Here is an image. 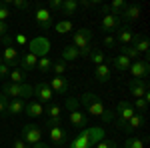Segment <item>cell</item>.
Masks as SVG:
<instances>
[{
	"label": "cell",
	"instance_id": "cell-1",
	"mask_svg": "<svg viewBox=\"0 0 150 148\" xmlns=\"http://www.w3.org/2000/svg\"><path fill=\"white\" fill-rule=\"evenodd\" d=\"M78 102L86 108V112H90L92 116H98L104 124H110V122L114 120V112H112L110 108H106L104 102L100 100V96H96L94 92H84Z\"/></svg>",
	"mask_w": 150,
	"mask_h": 148
},
{
	"label": "cell",
	"instance_id": "cell-2",
	"mask_svg": "<svg viewBox=\"0 0 150 148\" xmlns=\"http://www.w3.org/2000/svg\"><path fill=\"white\" fill-rule=\"evenodd\" d=\"M106 138V132H104V128L100 126H86V128H80V132H78V136L74 138L72 142H70L68 148H92L96 146L100 140Z\"/></svg>",
	"mask_w": 150,
	"mask_h": 148
},
{
	"label": "cell",
	"instance_id": "cell-3",
	"mask_svg": "<svg viewBox=\"0 0 150 148\" xmlns=\"http://www.w3.org/2000/svg\"><path fill=\"white\" fill-rule=\"evenodd\" d=\"M2 94L8 98V100H14V98H20V100H26L32 96V86L28 82L24 84H12V82H4L2 84Z\"/></svg>",
	"mask_w": 150,
	"mask_h": 148
},
{
	"label": "cell",
	"instance_id": "cell-4",
	"mask_svg": "<svg viewBox=\"0 0 150 148\" xmlns=\"http://www.w3.org/2000/svg\"><path fill=\"white\" fill-rule=\"evenodd\" d=\"M90 40H92V32L88 30V28H80V30H76L74 32V42H72V46L80 52V56H86L88 58V54L92 52L90 48Z\"/></svg>",
	"mask_w": 150,
	"mask_h": 148
},
{
	"label": "cell",
	"instance_id": "cell-5",
	"mask_svg": "<svg viewBox=\"0 0 150 148\" xmlns=\"http://www.w3.org/2000/svg\"><path fill=\"white\" fill-rule=\"evenodd\" d=\"M28 52L34 54L36 58H44L50 52V40L46 36H36L32 40H28Z\"/></svg>",
	"mask_w": 150,
	"mask_h": 148
},
{
	"label": "cell",
	"instance_id": "cell-6",
	"mask_svg": "<svg viewBox=\"0 0 150 148\" xmlns=\"http://www.w3.org/2000/svg\"><path fill=\"white\" fill-rule=\"evenodd\" d=\"M116 126L118 128H124L128 120L134 116V108H132V102H128V100H120V102L116 104Z\"/></svg>",
	"mask_w": 150,
	"mask_h": 148
},
{
	"label": "cell",
	"instance_id": "cell-7",
	"mask_svg": "<svg viewBox=\"0 0 150 148\" xmlns=\"http://www.w3.org/2000/svg\"><path fill=\"white\" fill-rule=\"evenodd\" d=\"M20 140H24L28 146L42 142V128L36 124H24L20 130Z\"/></svg>",
	"mask_w": 150,
	"mask_h": 148
},
{
	"label": "cell",
	"instance_id": "cell-8",
	"mask_svg": "<svg viewBox=\"0 0 150 148\" xmlns=\"http://www.w3.org/2000/svg\"><path fill=\"white\" fill-rule=\"evenodd\" d=\"M32 96H36V102L48 104V102H52L54 92H52V88L48 86L46 80H40L38 84H34V86H32Z\"/></svg>",
	"mask_w": 150,
	"mask_h": 148
},
{
	"label": "cell",
	"instance_id": "cell-9",
	"mask_svg": "<svg viewBox=\"0 0 150 148\" xmlns=\"http://www.w3.org/2000/svg\"><path fill=\"white\" fill-rule=\"evenodd\" d=\"M34 20L40 30H48V28H52V12L44 6H38L34 12Z\"/></svg>",
	"mask_w": 150,
	"mask_h": 148
},
{
	"label": "cell",
	"instance_id": "cell-10",
	"mask_svg": "<svg viewBox=\"0 0 150 148\" xmlns=\"http://www.w3.org/2000/svg\"><path fill=\"white\" fill-rule=\"evenodd\" d=\"M128 88H130V94L134 96V98H146L150 100V94H148V82L146 80H130V84H128Z\"/></svg>",
	"mask_w": 150,
	"mask_h": 148
},
{
	"label": "cell",
	"instance_id": "cell-11",
	"mask_svg": "<svg viewBox=\"0 0 150 148\" xmlns=\"http://www.w3.org/2000/svg\"><path fill=\"white\" fill-rule=\"evenodd\" d=\"M128 72H130V74H132L134 78L144 80L146 76H148V72H150L148 60H134V62L130 64V68H128Z\"/></svg>",
	"mask_w": 150,
	"mask_h": 148
},
{
	"label": "cell",
	"instance_id": "cell-12",
	"mask_svg": "<svg viewBox=\"0 0 150 148\" xmlns=\"http://www.w3.org/2000/svg\"><path fill=\"white\" fill-rule=\"evenodd\" d=\"M48 86L52 88V92L54 94H58V96H62V94H66L70 88V82L64 76H54V78L48 80Z\"/></svg>",
	"mask_w": 150,
	"mask_h": 148
},
{
	"label": "cell",
	"instance_id": "cell-13",
	"mask_svg": "<svg viewBox=\"0 0 150 148\" xmlns=\"http://www.w3.org/2000/svg\"><path fill=\"white\" fill-rule=\"evenodd\" d=\"M68 120L74 128H86L88 126V116L82 112L80 108H74V110H68Z\"/></svg>",
	"mask_w": 150,
	"mask_h": 148
},
{
	"label": "cell",
	"instance_id": "cell-14",
	"mask_svg": "<svg viewBox=\"0 0 150 148\" xmlns=\"http://www.w3.org/2000/svg\"><path fill=\"white\" fill-rule=\"evenodd\" d=\"M36 64H38V58L34 54H30V52H24L22 56L18 58V66H20V70H22L24 74L30 72V70H34Z\"/></svg>",
	"mask_w": 150,
	"mask_h": 148
},
{
	"label": "cell",
	"instance_id": "cell-15",
	"mask_svg": "<svg viewBox=\"0 0 150 148\" xmlns=\"http://www.w3.org/2000/svg\"><path fill=\"white\" fill-rule=\"evenodd\" d=\"M2 60H4V64L8 66V68H14V66H18V50L14 48V46H8V48H4L2 50Z\"/></svg>",
	"mask_w": 150,
	"mask_h": 148
},
{
	"label": "cell",
	"instance_id": "cell-16",
	"mask_svg": "<svg viewBox=\"0 0 150 148\" xmlns=\"http://www.w3.org/2000/svg\"><path fill=\"white\" fill-rule=\"evenodd\" d=\"M120 16H114V14H106L102 18V24H100V28H102L104 32H112V30H118L120 28Z\"/></svg>",
	"mask_w": 150,
	"mask_h": 148
},
{
	"label": "cell",
	"instance_id": "cell-17",
	"mask_svg": "<svg viewBox=\"0 0 150 148\" xmlns=\"http://www.w3.org/2000/svg\"><path fill=\"white\" fill-rule=\"evenodd\" d=\"M132 42H134V44H130V46H132V48H134V50H136L138 54H140V52H144V54L148 56L150 42H148V38H146V36L136 34V32H134V36H132Z\"/></svg>",
	"mask_w": 150,
	"mask_h": 148
},
{
	"label": "cell",
	"instance_id": "cell-18",
	"mask_svg": "<svg viewBox=\"0 0 150 148\" xmlns=\"http://www.w3.org/2000/svg\"><path fill=\"white\" fill-rule=\"evenodd\" d=\"M140 12H142V8H140L138 4H128L126 10L120 14V20H126V22H134V20H138V18H140Z\"/></svg>",
	"mask_w": 150,
	"mask_h": 148
},
{
	"label": "cell",
	"instance_id": "cell-19",
	"mask_svg": "<svg viewBox=\"0 0 150 148\" xmlns=\"http://www.w3.org/2000/svg\"><path fill=\"white\" fill-rule=\"evenodd\" d=\"M132 36H134V32L130 30V26H122V28L116 30L114 40L118 42V44H122V46H128L130 42H132Z\"/></svg>",
	"mask_w": 150,
	"mask_h": 148
},
{
	"label": "cell",
	"instance_id": "cell-20",
	"mask_svg": "<svg viewBox=\"0 0 150 148\" xmlns=\"http://www.w3.org/2000/svg\"><path fill=\"white\" fill-rule=\"evenodd\" d=\"M94 78H96V82H100V84L110 82V78H112L110 66H108V64H100V66H96V68H94Z\"/></svg>",
	"mask_w": 150,
	"mask_h": 148
},
{
	"label": "cell",
	"instance_id": "cell-21",
	"mask_svg": "<svg viewBox=\"0 0 150 148\" xmlns=\"http://www.w3.org/2000/svg\"><path fill=\"white\" fill-rule=\"evenodd\" d=\"M50 130V140H52V144H58V146H62V144H66V130L62 128V126H54V128H48Z\"/></svg>",
	"mask_w": 150,
	"mask_h": 148
},
{
	"label": "cell",
	"instance_id": "cell-22",
	"mask_svg": "<svg viewBox=\"0 0 150 148\" xmlns=\"http://www.w3.org/2000/svg\"><path fill=\"white\" fill-rule=\"evenodd\" d=\"M24 108H26V102L20 100V98H14V100H8L6 104V112L12 114V116H18V114L24 112Z\"/></svg>",
	"mask_w": 150,
	"mask_h": 148
},
{
	"label": "cell",
	"instance_id": "cell-23",
	"mask_svg": "<svg viewBox=\"0 0 150 148\" xmlns=\"http://www.w3.org/2000/svg\"><path fill=\"white\" fill-rule=\"evenodd\" d=\"M24 112H26V116H30V118H38V116H42L44 114V104L40 102H28L26 104V108H24Z\"/></svg>",
	"mask_w": 150,
	"mask_h": 148
},
{
	"label": "cell",
	"instance_id": "cell-24",
	"mask_svg": "<svg viewBox=\"0 0 150 148\" xmlns=\"http://www.w3.org/2000/svg\"><path fill=\"white\" fill-rule=\"evenodd\" d=\"M142 124H144V114H134V116L128 120L126 124H124V128H122V130H126V132H136Z\"/></svg>",
	"mask_w": 150,
	"mask_h": 148
},
{
	"label": "cell",
	"instance_id": "cell-25",
	"mask_svg": "<svg viewBox=\"0 0 150 148\" xmlns=\"http://www.w3.org/2000/svg\"><path fill=\"white\" fill-rule=\"evenodd\" d=\"M112 62H114V68L118 70V72H126V70L130 68V64H132V60L128 56H124V54H118Z\"/></svg>",
	"mask_w": 150,
	"mask_h": 148
},
{
	"label": "cell",
	"instance_id": "cell-26",
	"mask_svg": "<svg viewBox=\"0 0 150 148\" xmlns=\"http://www.w3.org/2000/svg\"><path fill=\"white\" fill-rule=\"evenodd\" d=\"M76 58H80V52H78L72 44L66 46V48H62V60H64L66 64H68V62H74Z\"/></svg>",
	"mask_w": 150,
	"mask_h": 148
},
{
	"label": "cell",
	"instance_id": "cell-27",
	"mask_svg": "<svg viewBox=\"0 0 150 148\" xmlns=\"http://www.w3.org/2000/svg\"><path fill=\"white\" fill-rule=\"evenodd\" d=\"M88 60H90V64H94V66L108 64V58H106V54H104V52H100V50H92V52L88 54Z\"/></svg>",
	"mask_w": 150,
	"mask_h": 148
},
{
	"label": "cell",
	"instance_id": "cell-28",
	"mask_svg": "<svg viewBox=\"0 0 150 148\" xmlns=\"http://www.w3.org/2000/svg\"><path fill=\"white\" fill-rule=\"evenodd\" d=\"M54 30H56L58 34H68V32L74 30V24L70 22V20H58L54 24Z\"/></svg>",
	"mask_w": 150,
	"mask_h": 148
},
{
	"label": "cell",
	"instance_id": "cell-29",
	"mask_svg": "<svg viewBox=\"0 0 150 148\" xmlns=\"http://www.w3.org/2000/svg\"><path fill=\"white\" fill-rule=\"evenodd\" d=\"M108 6H110V14H114V16H120V14H122V12L126 10V0H114V2H112V4H108Z\"/></svg>",
	"mask_w": 150,
	"mask_h": 148
},
{
	"label": "cell",
	"instance_id": "cell-30",
	"mask_svg": "<svg viewBox=\"0 0 150 148\" xmlns=\"http://www.w3.org/2000/svg\"><path fill=\"white\" fill-rule=\"evenodd\" d=\"M76 8H78V2L76 0H62V8L60 10L64 12L66 16H72L76 12Z\"/></svg>",
	"mask_w": 150,
	"mask_h": 148
},
{
	"label": "cell",
	"instance_id": "cell-31",
	"mask_svg": "<svg viewBox=\"0 0 150 148\" xmlns=\"http://www.w3.org/2000/svg\"><path fill=\"white\" fill-rule=\"evenodd\" d=\"M8 78H10L12 84H24L26 82V74L22 70H10L8 72Z\"/></svg>",
	"mask_w": 150,
	"mask_h": 148
},
{
	"label": "cell",
	"instance_id": "cell-32",
	"mask_svg": "<svg viewBox=\"0 0 150 148\" xmlns=\"http://www.w3.org/2000/svg\"><path fill=\"white\" fill-rule=\"evenodd\" d=\"M66 68H68V64L60 58V60H56V62H52V72H54V76H64V72H66Z\"/></svg>",
	"mask_w": 150,
	"mask_h": 148
},
{
	"label": "cell",
	"instance_id": "cell-33",
	"mask_svg": "<svg viewBox=\"0 0 150 148\" xmlns=\"http://www.w3.org/2000/svg\"><path fill=\"white\" fill-rule=\"evenodd\" d=\"M124 148H144V140H140L138 136H130L124 140Z\"/></svg>",
	"mask_w": 150,
	"mask_h": 148
},
{
	"label": "cell",
	"instance_id": "cell-34",
	"mask_svg": "<svg viewBox=\"0 0 150 148\" xmlns=\"http://www.w3.org/2000/svg\"><path fill=\"white\" fill-rule=\"evenodd\" d=\"M132 108H134V112L144 114L146 110H148V100H146V98H136L134 104H132Z\"/></svg>",
	"mask_w": 150,
	"mask_h": 148
},
{
	"label": "cell",
	"instance_id": "cell-35",
	"mask_svg": "<svg viewBox=\"0 0 150 148\" xmlns=\"http://www.w3.org/2000/svg\"><path fill=\"white\" fill-rule=\"evenodd\" d=\"M36 68H38L40 72H42V74H44V72H48V70L52 68V60H50L48 56L38 58V64H36Z\"/></svg>",
	"mask_w": 150,
	"mask_h": 148
},
{
	"label": "cell",
	"instance_id": "cell-36",
	"mask_svg": "<svg viewBox=\"0 0 150 148\" xmlns=\"http://www.w3.org/2000/svg\"><path fill=\"white\" fill-rule=\"evenodd\" d=\"M8 18H10L8 4H6V0H2V2H0V22H8Z\"/></svg>",
	"mask_w": 150,
	"mask_h": 148
},
{
	"label": "cell",
	"instance_id": "cell-37",
	"mask_svg": "<svg viewBox=\"0 0 150 148\" xmlns=\"http://www.w3.org/2000/svg\"><path fill=\"white\" fill-rule=\"evenodd\" d=\"M44 112L48 114V118H60V106L58 104H50Z\"/></svg>",
	"mask_w": 150,
	"mask_h": 148
},
{
	"label": "cell",
	"instance_id": "cell-38",
	"mask_svg": "<svg viewBox=\"0 0 150 148\" xmlns=\"http://www.w3.org/2000/svg\"><path fill=\"white\" fill-rule=\"evenodd\" d=\"M122 54H124V56H128L130 60L138 58V52H136V50H134V48H132L130 44H128V46H122Z\"/></svg>",
	"mask_w": 150,
	"mask_h": 148
},
{
	"label": "cell",
	"instance_id": "cell-39",
	"mask_svg": "<svg viewBox=\"0 0 150 148\" xmlns=\"http://www.w3.org/2000/svg\"><path fill=\"white\" fill-rule=\"evenodd\" d=\"M94 148H118V144H116L114 140H110V138H104V140H100Z\"/></svg>",
	"mask_w": 150,
	"mask_h": 148
},
{
	"label": "cell",
	"instance_id": "cell-40",
	"mask_svg": "<svg viewBox=\"0 0 150 148\" xmlns=\"http://www.w3.org/2000/svg\"><path fill=\"white\" fill-rule=\"evenodd\" d=\"M10 4L18 10H28L30 8V2H26V0H10Z\"/></svg>",
	"mask_w": 150,
	"mask_h": 148
},
{
	"label": "cell",
	"instance_id": "cell-41",
	"mask_svg": "<svg viewBox=\"0 0 150 148\" xmlns=\"http://www.w3.org/2000/svg\"><path fill=\"white\" fill-rule=\"evenodd\" d=\"M6 104H8V98L0 92V116H8V112H6Z\"/></svg>",
	"mask_w": 150,
	"mask_h": 148
},
{
	"label": "cell",
	"instance_id": "cell-42",
	"mask_svg": "<svg viewBox=\"0 0 150 148\" xmlns=\"http://www.w3.org/2000/svg\"><path fill=\"white\" fill-rule=\"evenodd\" d=\"M14 42H16L18 46H26V44H28V40H26V36H24L22 32H18V34L14 36Z\"/></svg>",
	"mask_w": 150,
	"mask_h": 148
},
{
	"label": "cell",
	"instance_id": "cell-43",
	"mask_svg": "<svg viewBox=\"0 0 150 148\" xmlns=\"http://www.w3.org/2000/svg\"><path fill=\"white\" fill-rule=\"evenodd\" d=\"M54 126H62V118H48L46 128H54Z\"/></svg>",
	"mask_w": 150,
	"mask_h": 148
},
{
	"label": "cell",
	"instance_id": "cell-44",
	"mask_svg": "<svg viewBox=\"0 0 150 148\" xmlns=\"http://www.w3.org/2000/svg\"><path fill=\"white\" fill-rule=\"evenodd\" d=\"M104 46H106V48H114V46H116L114 36H110V34H106V36H104Z\"/></svg>",
	"mask_w": 150,
	"mask_h": 148
},
{
	"label": "cell",
	"instance_id": "cell-45",
	"mask_svg": "<svg viewBox=\"0 0 150 148\" xmlns=\"http://www.w3.org/2000/svg\"><path fill=\"white\" fill-rule=\"evenodd\" d=\"M8 72H10V68H8L6 64H0V80L8 78Z\"/></svg>",
	"mask_w": 150,
	"mask_h": 148
},
{
	"label": "cell",
	"instance_id": "cell-46",
	"mask_svg": "<svg viewBox=\"0 0 150 148\" xmlns=\"http://www.w3.org/2000/svg\"><path fill=\"white\" fill-rule=\"evenodd\" d=\"M96 4H98L96 0H82V2H78V6H82V8H92Z\"/></svg>",
	"mask_w": 150,
	"mask_h": 148
},
{
	"label": "cell",
	"instance_id": "cell-47",
	"mask_svg": "<svg viewBox=\"0 0 150 148\" xmlns=\"http://www.w3.org/2000/svg\"><path fill=\"white\" fill-rule=\"evenodd\" d=\"M10 32V26H8V22H0V38L2 36H6Z\"/></svg>",
	"mask_w": 150,
	"mask_h": 148
},
{
	"label": "cell",
	"instance_id": "cell-48",
	"mask_svg": "<svg viewBox=\"0 0 150 148\" xmlns=\"http://www.w3.org/2000/svg\"><path fill=\"white\" fill-rule=\"evenodd\" d=\"M2 44H4V48H8V46H12V44H14V38H12L10 34L2 36Z\"/></svg>",
	"mask_w": 150,
	"mask_h": 148
},
{
	"label": "cell",
	"instance_id": "cell-49",
	"mask_svg": "<svg viewBox=\"0 0 150 148\" xmlns=\"http://www.w3.org/2000/svg\"><path fill=\"white\" fill-rule=\"evenodd\" d=\"M12 148H30V146H28V144H26L24 140H20V138H16V140L12 142Z\"/></svg>",
	"mask_w": 150,
	"mask_h": 148
},
{
	"label": "cell",
	"instance_id": "cell-50",
	"mask_svg": "<svg viewBox=\"0 0 150 148\" xmlns=\"http://www.w3.org/2000/svg\"><path fill=\"white\" fill-rule=\"evenodd\" d=\"M62 8V0H52L50 2V10H60Z\"/></svg>",
	"mask_w": 150,
	"mask_h": 148
},
{
	"label": "cell",
	"instance_id": "cell-51",
	"mask_svg": "<svg viewBox=\"0 0 150 148\" xmlns=\"http://www.w3.org/2000/svg\"><path fill=\"white\" fill-rule=\"evenodd\" d=\"M30 148H50L48 144H44V142H38V144H32Z\"/></svg>",
	"mask_w": 150,
	"mask_h": 148
},
{
	"label": "cell",
	"instance_id": "cell-52",
	"mask_svg": "<svg viewBox=\"0 0 150 148\" xmlns=\"http://www.w3.org/2000/svg\"><path fill=\"white\" fill-rule=\"evenodd\" d=\"M100 8H102L104 16H106V14H110V6H108V4H102V6H100Z\"/></svg>",
	"mask_w": 150,
	"mask_h": 148
},
{
	"label": "cell",
	"instance_id": "cell-53",
	"mask_svg": "<svg viewBox=\"0 0 150 148\" xmlns=\"http://www.w3.org/2000/svg\"><path fill=\"white\" fill-rule=\"evenodd\" d=\"M0 64H4V60H2V56H0Z\"/></svg>",
	"mask_w": 150,
	"mask_h": 148
}]
</instances>
